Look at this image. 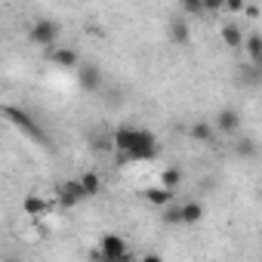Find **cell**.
Listing matches in <instances>:
<instances>
[{
	"instance_id": "obj_1",
	"label": "cell",
	"mask_w": 262,
	"mask_h": 262,
	"mask_svg": "<svg viewBox=\"0 0 262 262\" xmlns=\"http://www.w3.org/2000/svg\"><path fill=\"white\" fill-rule=\"evenodd\" d=\"M111 142H114V151L120 161H155L158 158L155 133L139 129V126H120L111 136Z\"/></svg>"
},
{
	"instance_id": "obj_2",
	"label": "cell",
	"mask_w": 262,
	"mask_h": 262,
	"mask_svg": "<svg viewBox=\"0 0 262 262\" xmlns=\"http://www.w3.org/2000/svg\"><path fill=\"white\" fill-rule=\"evenodd\" d=\"M28 40H31L34 47L53 50L56 40H59V22H53V19H37V22L28 28Z\"/></svg>"
},
{
	"instance_id": "obj_3",
	"label": "cell",
	"mask_w": 262,
	"mask_h": 262,
	"mask_svg": "<svg viewBox=\"0 0 262 262\" xmlns=\"http://www.w3.org/2000/svg\"><path fill=\"white\" fill-rule=\"evenodd\" d=\"M7 120H10V123H16V126L22 129V133H25L28 139L43 142V129L31 120V114H28V111H22V108H13V105H10V108H7Z\"/></svg>"
},
{
	"instance_id": "obj_4",
	"label": "cell",
	"mask_w": 262,
	"mask_h": 262,
	"mask_svg": "<svg viewBox=\"0 0 262 262\" xmlns=\"http://www.w3.org/2000/svg\"><path fill=\"white\" fill-rule=\"evenodd\" d=\"M99 259H105V262H123V259H129L126 241L120 234H105L102 247H99Z\"/></svg>"
},
{
	"instance_id": "obj_5",
	"label": "cell",
	"mask_w": 262,
	"mask_h": 262,
	"mask_svg": "<svg viewBox=\"0 0 262 262\" xmlns=\"http://www.w3.org/2000/svg\"><path fill=\"white\" fill-rule=\"evenodd\" d=\"M56 198H59V204H62V207H77V204L86 198V191H83L80 179H68V182H59Z\"/></svg>"
},
{
	"instance_id": "obj_6",
	"label": "cell",
	"mask_w": 262,
	"mask_h": 262,
	"mask_svg": "<svg viewBox=\"0 0 262 262\" xmlns=\"http://www.w3.org/2000/svg\"><path fill=\"white\" fill-rule=\"evenodd\" d=\"M222 136H234L237 129H241V114L234 111V108H222L219 114H216V123H213Z\"/></svg>"
},
{
	"instance_id": "obj_7",
	"label": "cell",
	"mask_w": 262,
	"mask_h": 262,
	"mask_svg": "<svg viewBox=\"0 0 262 262\" xmlns=\"http://www.w3.org/2000/svg\"><path fill=\"white\" fill-rule=\"evenodd\" d=\"M77 80H80V90L83 93H96L102 86V71L99 65H77Z\"/></svg>"
},
{
	"instance_id": "obj_8",
	"label": "cell",
	"mask_w": 262,
	"mask_h": 262,
	"mask_svg": "<svg viewBox=\"0 0 262 262\" xmlns=\"http://www.w3.org/2000/svg\"><path fill=\"white\" fill-rule=\"evenodd\" d=\"M167 31H170V40H173L176 47H188V43H191V28H188L185 16H173Z\"/></svg>"
},
{
	"instance_id": "obj_9",
	"label": "cell",
	"mask_w": 262,
	"mask_h": 262,
	"mask_svg": "<svg viewBox=\"0 0 262 262\" xmlns=\"http://www.w3.org/2000/svg\"><path fill=\"white\" fill-rule=\"evenodd\" d=\"M47 56H50V65H56V68H74L80 62L77 50H68V47H53V50H47Z\"/></svg>"
},
{
	"instance_id": "obj_10",
	"label": "cell",
	"mask_w": 262,
	"mask_h": 262,
	"mask_svg": "<svg viewBox=\"0 0 262 262\" xmlns=\"http://www.w3.org/2000/svg\"><path fill=\"white\" fill-rule=\"evenodd\" d=\"M173 188H167V185H158V188H145V201L151 204V207H161V210H167L170 204H173Z\"/></svg>"
},
{
	"instance_id": "obj_11",
	"label": "cell",
	"mask_w": 262,
	"mask_h": 262,
	"mask_svg": "<svg viewBox=\"0 0 262 262\" xmlns=\"http://www.w3.org/2000/svg\"><path fill=\"white\" fill-rule=\"evenodd\" d=\"M219 40L228 47V50H237V47H244V31L237 28V25H222V31H219Z\"/></svg>"
},
{
	"instance_id": "obj_12",
	"label": "cell",
	"mask_w": 262,
	"mask_h": 262,
	"mask_svg": "<svg viewBox=\"0 0 262 262\" xmlns=\"http://www.w3.org/2000/svg\"><path fill=\"white\" fill-rule=\"evenodd\" d=\"M216 133H219V129L210 126V123H204V120H198V123L191 126V139H198V142H204V145L216 142Z\"/></svg>"
},
{
	"instance_id": "obj_13",
	"label": "cell",
	"mask_w": 262,
	"mask_h": 262,
	"mask_svg": "<svg viewBox=\"0 0 262 262\" xmlns=\"http://www.w3.org/2000/svg\"><path fill=\"white\" fill-rule=\"evenodd\" d=\"M22 210H25L28 216H43V213H50V210H53V204H50V201H43V198H34V194H31V198H25V201H22Z\"/></svg>"
},
{
	"instance_id": "obj_14",
	"label": "cell",
	"mask_w": 262,
	"mask_h": 262,
	"mask_svg": "<svg viewBox=\"0 0 262 262\" xmlns=\"http://www.w3.org/2000/svg\"><path fill=\"white\" fill-rule=\"evenodd\" d=\"M244 47H247V59L262 68V37H259V34H250V37L244 40Z\"/></svg>"
},
{
	"instance_id": "obj_15",
	"label": "cell",
	"mask_w": 262,
	"mask_h": 262,
	"mask_svg": "<svg viewBox=\"0 0 262 262\" xmlns=\"http://www.w3.org/2000/svg\"><path fill=\"white\" fill-rule=\"evenodd\" d=\"M179 210H182V225H194V222H201V216H204V207H201L198 201H188V204H182Z\"/></svg>"
},
{
	"instance_id": "obj_16",
	"label": "cell",
	"mask_w": 262,
	"mask_h": 262,
	"mask_svg": "<svg viewBox=\"0 0 262 262\" xmlns=\"http://www.w3.org/2000/svg\"><path fill=\"white\" fill-rule=\"evenodd\" d=\"M80 185H83L86 198H96V194L102 191V179H99V173H83V176H80Z\"/></svg>"
},
{
	"instance_id": "obj_17",
	"label": "cell",
	"mask_w": 262,
	"mask_h": 262,
	"mask_svg": "<svg viewBox=\"0 0 262 262\" xmlns=\"http://www.w3.org/2000/svg\"><path fill=\"white\" fill-rule=\"evenodd\" d=\"M179 7L185 16H207V4L204 0H179Z\"/></svg>"
},
{
	"instance_id": "obj_18",
	"label": "cell",
	"mask_w": 262,
	"mask_h": 262,
	"mask_svg": "<svg viewBox=\"0 0 262 262\" xmlns=\"http://www.w3.org/2000/svg\"><path fill=\"white\" fill-rule=\"evenodd\" d=\"M161 185H167V188H179L182 185V170H176V167H170V170H164V176H161Z\"/></svg>"
},
{
	"instance_id": "obj_19",
	"label": "cell",
	"mask_w": 262,
	"mask_h": 262,
	"mask_svg": "<svg viewBox=\"0 0 262 262\" xmlns=\"http://www.w3.org/2000/svg\"><path fill=\"white\" fill-rule=\"evenodd\" d=\"M164 222H170V225H182V210L179 207H167V213H164Z\"/></svg>"
},
{
	"instance_id": "obj_20",
	"label": "cell",
	"mask_w": 262,
	"mask_h": 262,
	"mask_svg": "<svg viewBox=\"0 0 262 262\" xmlns=\"http://www.w3.org/2000/svg\"><path fill=\"white\" fill-rule=\"evenodd\" d=\"M204 4H207V16H216L225 10V0H204Z\"/></svg>"
},
{
	"instance_id": "obj_21",
	"label": "cell",
	"mask_w": 262,
	"mask_h": 262,
	"mask_svg": "<svg viewBox=\"0 0 262 262\" xmlns=\"http://www.w3.org/2000/svg\"><path fill=\"white\" fill-rule=\"evenodd\" d=\"M247 0H225V13H244Z\"/></svg>"
},
{
	"instance_id": "obj_22",
	"label": "cell",
	"mask_w": 262,
	"mask_h": 262,
	"mask_svg": "<svg viewBox=\"0 0 262 262\" xmlns=\"http://www.w3.org/2000/svg\"><path fill=\"white\" fill-rule=\"evenodd\" d=\"M234 151H237V155H247V158H250V155H253V142H250V139H247V142H237V145H234Z\"/></svg>"
},
{
	"instance_id": "obj_23",
	"label": "cell",
	"mask_w": 262,
	"mask_h": 262,
	"mask_svg": "<svg viewBox=\"0 0 262 262\" xmlns=\"http://www.w3.org/2000/svg\"><path fill=\"white\" fill-rule=\"evenodd\" d=\"M244 13H247V16H250V19H256V16H259V10H256V7H253V4H247V10H244Z\"/></svg>"
}]
</instances>
